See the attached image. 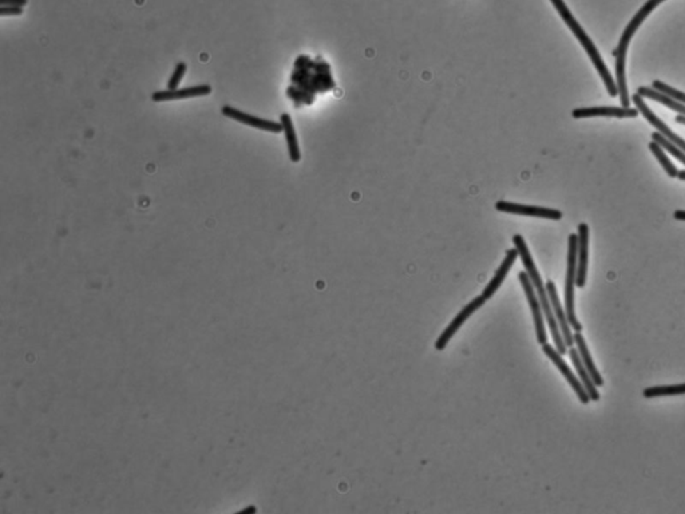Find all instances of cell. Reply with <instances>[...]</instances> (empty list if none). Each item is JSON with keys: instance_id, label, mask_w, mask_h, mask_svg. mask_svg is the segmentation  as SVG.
<instances>
[{"instance_id": "6da1fadb", "label": "cell", "mask_w": 685, "mask_h": 514, "mask_svg": "<svg viewBox=\"0 0 685 514\" xmlns=\"http://www.w3.org/2000/svg\"><path fill=\"white\" fill-rule=\"evenodd\" d=\"M513 242L515 248H517V251H518V256L521 257V260L523 263V267L526 270V274H529L531 283L534 286V290L537 292V296L540 299V303H541V307H542V311H544L545 319L548 322V326L550 328V332H551V338H553L554 344H556V348H557V351L561 355H564V354L567 352V347H566L565 341L562 338V334L560 331L557 319H556L554 312H553V309H551V303H550V297H549L546 286L544 284V281L541 279V274H540L537 267H535V263H534V260L531 257L530 251H529V248L526 245V241L523 240V237L521 235H515L513 237Z\"/></svg>"}, {"instance_id": "7a4b0ae2", "label": "cell", "mask_w": 685, "mask_h": 514, "mask_svg": "<svg viewBox=\"0 0 685 514\" xmlns=\"http://www.w3.org/2000/svg\"><path fill=\"white\" fill-rule=\"evenodd\" d=\"M664 0H648L640 10L638 13L634 15L633 19L629 22V24L627 26L625 31L621 35V39H620V43H618V47L615 52V55H616V75H617V90H618V95H620V101H621V104L624 107H629L631 104V98H629V93H628V86H627V78H625V59H627V52H628V46L632 40V36H633L634 33L637 31V29L641 26V23L647 19V17L651 14L652 11L659 6L661 4Z\"/></svg>"}, {"instance_id": "3957f363", "label": "cell", "mask_w": 685, "mask_h": 514, "mask_svg": "<svg viewBox=\"0 0 685 514\" xmlns=\"http://www.w3.org/2000/svg\"><path fill=\"white\" fill-rule=\"evenodd\" d=\"M553 3V6L556 7L557 13L560 14V17L564 19L567 27L572 30V33L574 34V36L578 39V42L583 45L585 52H588L589 58L592 59L593 65L596 66V69L599 71V77L602 78L604 84L606 86V90L609 93L611 97H616L618 94V90H617L616 84L609 72V70L606 68V65L604 63L601 55H599V50L597 47L595 46V43L592 42V39L589 38V35L586 34L583 31V27L580 26V23L576 20V17H573V14L570 13V10L567 8V6L565 4L564 0H550Z\"/></svg>"}, {"instance_id": "277c9868", "label": "cell", "mask_w": 685, "mask_h": 514, "mask_svg": "<svg viewBox=\"0 0 685 514\" xmlns=\"http://www.w3.org/2000/svg\"><path fill=\"white\" fill-rule=\"evenodd\" d=\"M567 267L565 279V312L567 320L576 332L583 331L574 309V287L577 281V260H578V235H570L567 244Z\"/></svg>"}, {"instance_id": "5b68a950", "label": "cell", "mask_w": 685, "mask_h": 514, "mask_svg": "<svg viewBox=\"0 0 685 514\" xmlns=\"http://www.w3.org/2000/svg\"><path fill=\"white\" fill-rule=\"evenodd\" d=\"M518 279H519V281L522 284V288H523L525 295H526L528 303L530 306L533 320H534V327H535L537 341H538V343L541 345H544L545 343H548V334H546V327H545V315H544V311H542V307H541L540 299L537 296V292L534 290V286L531 283L529 274H526V272H519Z\"/></svg>"}, {"instance_id": "8992f818", "label": "cell", "mask_w": 685, "mask_h": 514, "mask_svg": "<svg viewBox=\"0 0 685 514\" xmlns=\"http://www.w3.org/2000/svg\"><path fill=\"white\" fill-rule=\"evenodd\" d=\"M542 351H544V354L548 357L549 359L551 360V361L554 363V366H556V367L561 371V374H562L566 380H567V383L572 386V389L574 390V393H576L577 396H578L580 402H581L583 405H588V403H589V400H590V398H589V395L586 393V390H585V387H583V383H581V380H580V377L573 374V371H572V370H570V367L567 366V363H566L564 358H562V355L557 351V348H554V347H553L551 344H549V343H545V344L542 345Z\"/></svg>"}, {"instance_id": "52a82bcc", "label": "cell", "mask_w": 685, "mask_h": 514, "mask_svg": "<svg viewBox=\"0 0 685 514\" xmlns=\"http://www.w3.org/2000/svg\"><path fill=\"white\" fill-rule=\"evenodd\" d=\"M486 303V300L483 299V296L480 295L478 297H475L474 300H471L467 306H464L459 313L452 319V322L447 326L445 331L441 334V336L438 338V341L435 342V348L438 351H443L447 344L450 343V341L454 338V335L459 331V328L467 322V319L474 313L477 312L480 307H483V304Z\"/></svg>"}, {"instance_id": "ba28073f", "label": "cell", "mask_w": 685, "mask_h": 514, "mask_svg": "<svg viewBox=\"0 0 685 514\" xmlns=\"http://www.w3.org/2000/svg\"><path fill=\"white\" fill-rule=\"evenodd\" d=\"M496 208L499 212L510 213V215L549 219V220H561L562 219V212H560L557 209L541 208V206H529L523 205V204H515V203H507V201H498Z\"/></svg>"}, {"instance_id": "9c48e42d", "label": "cell", "mask_w": 685, "mask_h": 514, "mask_svg": "<svg viewBox=\"0 0 685 514\" xmlns=\"http://www.w3.org/2000/svg\"><path fill=\"white\" fill-rule=\"evenodd\" d=\"M221 113H223L226 118L237 120V122H241V123L248 125V126H252V127L258 129V130H264V132H269V133H281V132H284L283 125L278 123V122L260 118V117H256V116L244 113V111H241V110L236 109V107H232V106H223V109H221Z\"/></svg>"}, {"instance_id": "30bf717a", "label": "cell", "mask_w": 685, "mask_h": 514, "mask_svg": "<svg viewBox=\"0 0 685 514\" xmlns=\"http://www.w3.org/2000/svg\"><path fill=\"white\" fill-rule=\"evenodd\" d=\"M573 118H590V117H615V118H636L638 110L632 107H615V106H599V107H581L572 113Z\"/></svg>"}, {"instance_id": "8fae6325", "label": "cell", "mask_w": 685, "mask_h": 514, "mask_svg": "<svg viewBox=\"0 0 685 514\" xmlns=\"http://www.w3.org/2000/svg\"><path fill=\"white\" fill-rule=\"evenodd\" d=\"M632 100H633L636 107L638 109V111L644 116V118L648 120V122L651 123L652 126H654V129H657V132H659L661 136H664V137L669 139L670 142H673L677 148H680L683 152H685V139H683L682 137H679L677 134H675V133L669 129L668 126H667L663 120H660V118H657V117L653 114V111H652L651 109L647 106V103L644 102V100H643V97H641V95L634 94Z\"/></svg>"}, {"instance_id": "7c38bea8", "label": "cell", "mask_w": 685, "mask_h": 514, "mask_svg": "<svg viewBox=\"0 0 685 514\" xmlns=\"http://www.w3.org/2000/svg\"><path fill=\"white\" fill-rule=\"evenodd\" d=\"M546 290H548L549 297H550L551 309H553L554 316L557 319V323H558L560 331L562 334V338L565 341L566 347L570 348L574 344V336H573V332H572V326H570V323L567 320V316H566L565 309L561 304V300H560L558 292H557V288H556V284L553 281H548L546 283Z\"/></svg>"}, {"instance_id": "4fadbf2b", "label": "cell", "mask_w": 685, "mask_h": 514, "mask_svg": "<svg viewBox=\"0 0 685 514\" xmlns=\"http://www.w3.org/2000/svg\"><path fill=\"white\" fill-rule=\"evenodd\" d=\"M589 265V226L583 223L578 225V260H577V281L576 286L583 288L586 284Z\"/></svg>"}, {"instance_id": "5bb4252c", "label": "cell", "mask_w": 685, "mask_h": 514, "mask_svg": "<svg viewBox=\"0 0 685 514\" xmlns=\"http://www.w3.org/2000/svg\"><path fill=\"white\" fill-rule=\"evenodd\" d=\"M212 93V87L209 85H198L187 87V88H175V90H165L155 91L152 95L153 102H165V101H175V100H187L196 97H205Z\"/></svg>"}, {"instance_id": "9a60e30c", "label": "cell", "mask_w": 685, "mask_h": 514, "mask_svg": "<svg viewBox=\"0 0 685 514\" xmlns=\"http://www.w3.org/2000/svg\"><path fill=\"white\" fill-rule=\"evenodd\" d=\"M517 257H518V251H517V248H513V249H509V251H507L506 257H505V260L502 261L501 267L498 268V271L496 272V274H494V277L490 280V283H489V284L486 286V288L483 290L482 296H483V299H485L486 302H487V300H490V299L494 296V293L499 290V287L502 286L503 280L506 279V276H507V274L510 272V270H512V267H513V264L515 263Z\"/></svg>"}, {"instance_id": "2e32d148", "label": "cell", "mask_w": 685, "mask_h": 514, "mask_svg": "<svg viewBox=\"0 0 685 514\" xmlns=\"http://www.w3.org/2000/svg\"><path fill=\"white\" fill-rule=\"evenodd\" d=\"M567 354H569L570 359H572V363L574 364V368H576V371H577V374H578V377H580V380H581V383H583V386L585 387L586 393L589 395L590 400L597 402V400H599V389H597V386L595 384V382L592 380V377L589 375V373H588L586 367L583 366V360H581V358H580V354H578V350H577V348H574V347H570Z\"/></svg>"}, {"instance_id": "e0dca14e", "label": "cell", "mask_w": 685, "mask_h": 514, "mask_svg": "<svg viewBox=\"0 0 685 514\" xmlns=\"http://www.w3.org/2000/svg\"><path fill=\"white\" fill-rule=\"evenodd\" d=\"M573 336H574V344L577 345L576 348L578 350L580 358L583 360V366L586 367V370H588L589 375L592 377V380L595 382V384H596L597 387H602V386H604V379L601 377V374H599V371L597 370V367H596L595 361L592 359V355H590L589 347H588V344H586L585 339H583V334H581V332H576V331H574Z\"/></svg>"}, {"instance_id": "ac0fdd59", "label": "cell", "mask_w": 685, "mask_h": 514, "mask_svg": "<svg viewBox=\"0 0 685 514\" xmlns=\"http://www.w3.org/2000/svg\"><path fill=\"white\" fill-rule=\"evenodd\" d=\"M280 123L283 125V129H284V133H285V139H287V146H288L290 158H291L292 162H299L300 158H301V153H300L297 136H296V132H294V126H293L291 116L287 114V113H283L281 117H280Z\"/></svg>"}, {"instance_id": "d6986e66", "label": "cell", "mask_w": 685, "mask_h": 514, "mask_svg": "<svg viewBox=\"0 0 685 514\" xmlns=\"http://www.w3.org/2000/svg\"><path fill=\"white\" fill-rule=\"evenodd\" d=\"M637 94L641 95L643 98H649V100H654L657 102L663 103L664 106H667L670 110L677 111L679 114L685 116V103L679 102V101H676V100L668 97L667 94L654 90L653 87H644V86L643 87H638L637 88Z\"/></svg>"}, {"instance_id": "ffe728a7", "label": "cell", "mask_w": 685, "mask_h": 514, "mask_svg": "<svg viewBox=\"0 0 685 514\" xmlns=\"http://www.w3.org/2000/svg\"><path fill=\"white\" fill-rule=\"evenodd\" d=\"M685 394V383L682 384H669V386H653L644 390L643 396L647 399L660 398V396H675V395Z\"/></svg>"}, {"instance_id": "44dd1931", "label": "cell", "mask_w": 685, "mask_h": 514, "mask_svg": "<svg viewBox=\"0 0 685 514\" xmlns=\"http://www.w3.org/2000/svg\"><path fill=\"white\" fill-rule=\"evenodd\" d=\"M649 149H651V152L653 155H654V157L659 159V162L661 164V166L664 168V171H667V174H668L669 177H677L679 171H677V168L672 164V161L669 159L667 155L664 153V149H663V148H661L657 142H654V141L649 143Z\"/></svg>"}, {"instance_id": "7402d4cb", "label": "cell", "mask_w": 685, "mask_h": 514, "mask_svg": "<svg viewBox=\"0 0 685 514\" xmlns=\"http://www.w3.org/2000/svg\"><path fill=\"white\" fill-rule=\"evenodd\" d=\"M652 139H653L654 142H657V143H659L663 149L668 150L670 155H675V157H676V158H677L682 164H684L685 165V152H683L680 148H677L673 142H670V141L664 137V136H661L659 132H656V133H653V134H652Z\"/></svg>"}, {"instance_id": "603a6c76", "label": "cell", "mask_w": 685, "mask_h": 514, "mask_svg": "<svg viewBox=\"0 0 685 514\" xmlns=\"http://www.w3.org/2000/svg\"><path fill=\"white\" fill-rule=\"evenodd\" d=\"M652 87H653L654 90L660 91V93L667 94L668 97L673 98V100H676V101H679V102L685 103V93L680 91V90H676L675 87H670V86L666 85V84H664V82H661V81H654V82L652 84Z\"/></svg>"}, {"instance_id": "cb8c5ba5", "label": "cell", "mask_w": 685, "mask_h": 514, "mask_svg": "<svg viewBox=\"0 0 685 514\" xmlns=\"http://www.w3.org/2000/svg\"><path fill=\"white\" fill-rule=\"evenodd\" d=\"M185 72H187V65H185L184 62L177 63L175 69H174L173 74H171V79H169V84H168L169 90H175V88H177V86L180 85V82L182 81V78H184Z\"/></svg>"}, {"instance_id": "d4e9b609", "label": "cell", "mask_w": 685, "mask_h": 514, "mask_svg": "<svg viewBox=\"0 0 685 514\" xmlns=\"http://www.w3.org/2000/svg\"><path fill=\"white\" fill-rule=\"evenodd\" d=\"M287 94H288V97H290V98L293 100V102H294V106H296V107H300V106L304 103V101H303V95H301V91H300V88H299L297 86H290V87H288V90H287Z\"/></svg>"}, {"instance_id": "484cf974", "label": "cell", "mask_w": 685, "mask_h": 514, "mask_svg": "<svg viewBox=\"0 0 685 514\" xmlns=\"http://www.w3.org/2000/svg\"><path fill=\"white\" fill-rule=\"evenodd\" d=\"M23 14V7L17 6H0V17H17Z\"/></svg>"}, {"instance_id": "4316f807", "label": "cell", "mask_w": 685, "mask_h": 514, "mask_svg": "<svg viewBox=\"0 0 685 514\" xmlns=\"http://www.w3.org/2000/svg\"><path fill=\"white\" fill-rule=\"evenodd\" d=\"M29 3V0H0V6H17L23 7Z\"/></svg>"}, {"instance_id": "83f0119b", "label": "cell", "mask_w": 685, "mask_h": 514, "mask_svg": "<svg viewBox=\"0 0 685 514\" xmlns=\"http://www.w3.org/2000/svg\"><path fill=\"white\" fill-rule=\"evenodd\" d=\"M309 62L310 61H309L308 56H304V55L303 56H299L297 61L294 62V69H304V68L308 66Z\"/></svg>"}, {"instance_id": "f1b7e54d", "label": "cell", "mask_w": 685, "mask_h": 514, "mask_svg": "<svg viewBox=\"0 0 685 514\" xmlns=\"http://www.w3.org/2000/svg\"><path fill=\"white\" fill-rule=\"evenodd\" d=\"M673 216H675V219H676V220H679V221H685V210H676V212L673 213Z\"/></svg>"}, {"instance_id": "f546056e", "label": "cell", "mask_w": 685, "mask_h": 514, "mask_svg": "<svg viewBox=\"0 0 685 514\" xmlns=\"http://www.w3.org/2000/svg\"><path fill=\"white\" fill-rule=\"evenodd\" d=\"M676 122H677V123H682V125H685V116H683V114L677 116V117H676Z\"/></svg>"}, {"instance_id": "4dcf8cb0", "label": "cell", "mask_w": 685, "mask_h": 514, "mask_svg": "<svg viewBox=\"0 0 685 514\" xmlns=\"http://www.w3.org/2000/svg\"><path fill=\"white\" fill-rule=\"evenodd\" d=\"M677 177H679L682 181H685V171H679Z\"/></svg>"}]
</instances>
